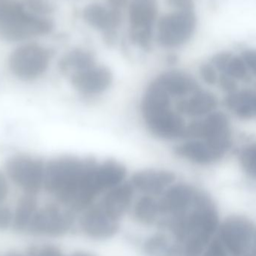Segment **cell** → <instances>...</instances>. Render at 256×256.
<instances>
[{"mask_svg":"<svg viewBox=\"0 0 256 256\" xmlns=\"http://www.w3.org/2000/svg\"><path fill=\"white\" fill-rule=\"evenodd\" d=\"M183 137L212 142L230 140L228 117L223 112H211L204 120L193 122L186 126Z\"/></svg>","mask_w":256,"mask_h":256,"instance_id":"obj_9","label":"cell"},{"mask_svg":"<svg viewBox=\"0 0 256 256\" xmlns=\"http://www.w3.org/2000/svg\"><path fill=\"white\" fill-rule=\"evenodd\" d=\"M9 192V185L3 173L0 172V203L4 201Z\"/></svg>","mask_w":256,"mask_h":256,"instance_id":"obj_39","label":"cell"},{"mask_svg":"<svg viewBox=\"0 0 256 256\" xmlns=\"http://www.w3.org/2000/svg\"><path fill=\"white\" fill-rule=\"evenodd\" d=\"M144 250L147 256H184L182 244L164 234L150 238L144 244Z\"/></svg>","mask_w":256,"mask_h":256,"instance_id":"obj_24","label":"cell"},{"mask_svg":"<svg viewBox=\"0 0 256 256\" xmlns=\"http://www.w3.org/2000/svg\"><path fill=\"white\" fill-rule=\"evenodd\" d=\"M217 99L212 93L198 90L189 98L177 104V110L189 116H204L213 112L217 106Z\"/></svg>","mask_w":256,"mask_h":256,"instance_id":"obj_19","label":"cell"},{"mask_svg":"<svg viewBox=\"0 0 256 256\" xmlns=\"http://www.w3.org/2000/svg\"><path fill=\"white\" fill-rule=\"evenodd\" d=\"M196 194V191L188 185L171 186L158 202L160 214L174 216L186 213L193 204Z\"/></svg>","mask_w":256,"mask_h":256,"instance_id":"obj_14","label":"cell"},{"mask_svg":"<svg viewBox=\"0 0 256 256\" xmlns=\"http://www.w3.org/2000/svg\"><path fill=\"white\" fill-rule=\"evenodd\" d=\"M54 27L51 18L30 13L22 2L0 0V40L24 43L51 34Z\"/></svg>","mask_w":256,"mask_h":256,"instance_id":"obj_1","label":"cell"},{"mask_svg":"<svg viewBox=\"0 0 256 256\" xmlns=\"http://www.w3.org/2000/svg\"><path fill=\"white\" fill-rule=\"evenodd\" d=\"M132 196L133 186L122 183L110 189L100 203L107 214L117 221L129 208Z\"/></svg>","mask_w":256,"mask_h":256,"instance_id":"obj_17","label":"cell"},{"mask_svg":"<svg viewBox=\"0 0 256 256\" xmlns=\"http://www.w3.org/2000/svg\"><path fill=\"white\" fill-rule=\"evenodd\" d=\"M170 104V96L160 86L153 82L147 88L143 98L141 110L143 115L145 116L159 110L169 108Z\"/></svg>","mask_w":256,"mask_h":256,"instance_id":"obj_26","label":"cell"},{"mask_svg":"<svg viewBox=\"0 0 256 256\" xmlns=\"http://www.w3.org/2000/svg\"><path fill=\"white\" fill-rule=\"evenodd\" d=\"M242 60L246 64L251 74L255 75L256 72V54L252 50L243 51L241 55Z\"/></svg>","mask_w":256,"mask_h":256,"instance_id":"obj_36","label":"cell"},{"mask_svg":"<svg viewBox=\"0 0 256 256\" xmlns=\"http://www.w3.org/2000/svg\"><path fill=\"white\" fill-rule=\"evenodd\" d=\"M174 173L165 170H147L135 173L132 185L147 194L158 195L163 192L175 180Z\"/></svg>","mask_w":256,"mask_h":256,"instance_id":"obj_16","label":"cell"},{"mask_svg":"<svg viewBox=\"0 0 256 256\" xmlns=\"http://www.w3.org/2000/svg\"><path fill=\"white\" fill-rule=\"evenodd\" d=\"M26 8L33 14L42 18H50L55 12V4L51 0H22Z\"/></svg>","mask_w":256,"mask_h":256,"instance_id":"obj_29","label":"cell"},{"mask_svg":"<svg viewBox=\"0 0 256 256\" xmlns=\"http://www.w3.org/2000/svg\"><path fill=\"white\" fill-rule=\"evenodd\" d=\"M219 72L234 80H247L250 76V72L243 62L241 57L231 54V56L225 62Z\"/></svg>","mask_w":256,"mask_h":256,"instance_id":"obj_28","label":"cell"},{"mask_svg":"<svg viewBox=\"0 0 256 256\" xmlns=\"http://www.w3.org/2000/svg\"><path fill=\"white\" fill-rule=\"evenodd\" d=\"M171 7L178 12H192L195 7L194 0H166Z\"/></svg>","mask_w":256,"mask_h":256,"instance_id":"obj_38","label":"cell"},{"mask_svg":"<svg viewBox=\"0 0 256 256\" xmlns=\"http://www.w3.org/2000/svg\"><path fill=\"white\" fill-rule=\"evenodd\" d=\"M196 24V16L192 12L177 10L164 15L158 22L157 42L165 48L181 46L191 38Z\"/></svg>","mask_w":256,"mask_h":256,"instance_id":"obj_6","label":"cell"},{"mask_svg":"<svg viewBox=\"0 0 256 256\" xmlns=\"http://www.w3.org/2000/svg\"><path fill=\"white\" fill-rule=\"evenodd\" d=\"M154 82L169 96L182 97L200 90L198 84L192 76L180 72L162 74Z\"/></svg>","mask_w":256,"mask_h":256,"instance_id":"obj_18","label":"cell"},{"mask_svg":"<svg viewBox=\"0 0 256 256\" xmlns=\"http://www.w3.org/2000/svg\"><path fill=\"white\" fill-rule=\"evenodd\" d=\"M72 256H93L91 255V254H88V252H75Z\"/></svg>","mask_w":256,"mask_h":256,"instance_id":"obj_41","label":"cell"},{"mask_svg":"<svg viewBox=\"0 0 256 256\" xmlns=\"http://www.w3.org/2000/svg\"><path fill=\"white\" fill-rule=\"evenodd\" d=\"M217 82H219L221 88L228 92V94L237 91V84L235 80L227 76V75L222 74L218 78Z\"/></svg>","mask_w":256,"mask_h":256,"instance_id":"obj_37","label":"cell"},{"mask_svg":"<svg viewBox=\"0 0 256 256\" xmlns=\"http://www.w3.org/2000/svg\"><path fill=\"white\" fill-rule=\"evenodd\" d=\"M45 162L28 155L12 156L6 164L11 180L26 194L36 195L43 188Z\"/></svg>","mask_w":256,"mask_h":256,"instance_id":"obj_5","label":"cell"},{"mask_svg":"<svg viewBox=\"0 0 256 256\" xmlns=\"http://www.w3.org/2000/svg\"><path fill=\"white\" fill-rule=\"evenodd\" d=\"M255 227L247 218L231 216L220 227V242L234 256H252L255 245Z\"/></svg>","mask_w":256,"mask_h":256,"instance_id":"obj_7","label":"cell"},{"mask_svg":"<svg viewBox=\"0 0 256 256\" xmlns=\"http://www.w3.org/2000/svg\"><path fill=\"white\" fill-rule=\"evenodd\" d=\"M95 162L70 156L54 158L45 164L43 188L69 207L84 176Z\"/></svg>","mask_w":256,"mask_h":256,"instance_id":"obj_2","label":"cell"},{"mask_svg":"<svg viewBox=\"0 0 256 256\" xmlns=\"http://www.w3.org/2000/svg\"><path fill=\"white\" fill-rule=\"evenodd\" d=\"M54 51L37 42L21 43L9 55L8 64L12 73L23 80L37 79L46 72Z\"/></svg>","mask_w":256,"mask_h":256,"instance_id":"obj_4","label":"cell"},{"mask_svg":"<svg viewBox=\"0 0 256 256\" xmlns=\"http://www.w3.org/2000/svg\"><path fill=\"white\" fill-rule=\"evenodd\" d=\"M133 1H140V0H133Z\"/></svg>","mask_w":256,"mask_h":256,"instance_id":"obj_43","label":"cell"},{"mask_svg":"<svg viewBox=\"0 0 256 256\" xmlns=\"http://www.w3.org/2000/svg\"><path fill=\"white\" fill-rule=\"evenodd\" d=\"M147 128L159 138L173 140L183 137L184 121L171 108L159 110L144 116Z\"/></svg>","mask_w":256,"mask_h":256,"instance_id":"obj_13","label":"cell"},{"mask_svg":"<svg viewBox=\"0 0 256 256\" xmlns=\"http://www.w3.org/2000/svg\"><path fill=\"white\" fill-rule=\"evenodd\" d=\"M95 64L96 58L93 52L83 48H75L60 58L58 68L63 74L70 76Z\"/></svg>","mask_w":256,"mask_h":256,"instance_id":"obj_22","label":"cell"},{"mask_svg":"<svg viewBox=\"0 0 256 256\" xmlns=\"http://www.w3.org/2000/svg\"><path fill=\"white\" fill-rule=\"evenodd\" d=\"M137 219L144 224H151L157 219L159 212V203L151 196L142 197L137 202L135 208Z\"/></svg>","mask_w":256,"mask_h":256,"instance_id":"obj_27","label":"cell"},{"mask_svg":"<svg viewBox=\"0 0 256 256\" xmlns=\"http://www.w3.org/2000/svg\"><path fill=\"white\" fill-rule=\"evenodd\" d=\"M193 210L187 214L184 256H201L219 224V216L210 198L197 192Z\"/></svg>","mask_w":256,"mask_h":256,"instance_id":"obj_3","label":"cell"},{"mask_svg":"<svg viewBox=\"0 0 256 256\" xmlns=\"http://www.w3.org/2000/svg\"><path fill=\"white\" fill-rule=\"evenodd\" d=\"M96 179L102 191L110 190L122 184L126 177V168L116 161H105L97 164Z\"/></svg>","mask_w":256,"mask_h":256,"instance_id":"obj_23","label":"cell"},{"mask_svg":"<svg viewBox=\"0 0 256 256\" xmlns=\"http://www.w3.org/2000/svg\"><path fill=\"white\" fill-rule=\"evenodd\" d=\"M200 74L204 82H207V84L213 85L217 82L219 76L213 64H207V63L201 64L200 67Z\"/></svg>","mask_w":256,"mask_h":256,"instance_id":"obj_32","label":"cell"},{"mask_svg":"<svg viewBox=\"0 0 256 256\" xmlns=\"http://www.w3.org/2000/svg\"><path fill=\"white\" fill-rule=\"evenodd\" d=\"M27 256H64L59 248L54 246H45L38 249L31 248Z\"/></svg>","mask_w":256,"mask_h":256,"instance_id":"obj_33","label":"cell"},{"mask_svg":"<svg viewBox=\"0 0 256 256\" xmlns=\"http://www.w3.org/2000/svg\"><path fill=\"white\" fill-rule=\"evenodd\" d=\"M158 16V4L156 0L133 1L129 6V18L131 28L154 27Z\"/></svg>","mask_w":256,"mask_h":256,"instance_id":"obj_21","label":"cell"},{"mask_svg":"<svg viewBox=\"0 0 256 256\" xmlns=\"http://www.w3.org/2000/svg\"><path fill=\"white\" fill-rule=\"evenodd\" d=\"M203 256H227L226 249L220 240H213Z\"/></svg>","mask_w":256,"mask_h":256,"instance_id":"obj_34","label":"cell"},{"mask_svg":"<svg viewBox=\"0 0 256 256\" xmlns=\"http://www.w3.org/2000/svg\"><path fill=\"white\" fill-rule=\"evenodd\" d=\"M82 16L90 26L104 32L115 30L123 21L122 10L110 8L99 3L87 4L83 10Z\"/></svg>","mask_w":256,"mask_h":256,"instance_id":"obj_15","label":"cell"},{"mask_svg":"<svg viewBox=\"0 0 256 256\" xmlns=\"http://www.w3.org/2000/svg\"><path fill=\"white\" fill-rule=\"evenodd\" d=\"M225 105L234 115L242 120H252L256 114L255 92L244 90L229 93L225 98Z\"/></svg>","mask_w":256,"mask_h":256,"instance_id":"obj_20","label":"cell"},{"mask_svg":"<svg viewBox=\"0 0 256 256\" xmlns=\"http://www.w3.org/2000/svg\"><path fill=\"white\" fill-rule=\"evenodd\" d=\"M229 148V146L219 143L192 140L177 146L175 153L195 164H210L220 160Z\"/></svg>","mask_w":256,"mask_h":256,"instance_id":"obj_11","label":"cell"},{"mask_svg":"<svg viewBox=\"0 0 256 256\" xmlns=\"http://www.w3.org/2000/svg\"><path fill=\"white\" fill-rule=\"evenodd\" d=\"M72 86L85 94H96L108 90L112 82L111 70L104 66H95L69 76Z\"/></svg>","mask_w":256,"mask_h":256,"instance_id":"obj_12","label":"cell"},{"mask_svg":"<svg viewBox=\"0 0 256 256\" xmlns=\"http://www.w3.org/2000/svg\"><path fill=\"white\" fill-rule=\"evenodd\" d=\"M81 230L89 237L106 239L112 237L118 230L117 221L107 214L101 203L89 206L80 219Z\"/></svg>","mask_w":256,"mask_h":256,"instance_id":"obj_10","label":"cell"},{"mask_svg":"<svg viewBox=\"0 0 256 256\" xmlns=\"http://www.w3.org/2000/svg\"><path fill=\"white\" fill-rule=\"evenodd\" d=\"M71 210H62L55 204L38 209L32 218L27 231L39 236H61L72 228L74 215Z\"/></svg>","mask_w":256,"mask_h":256,"instance_id":"obj_8","label":"cell"},{"mask_svg":"<svg viewBox=\"0 0 256 256\" xmlns=\"http://www.w3.org/2000/svg\"><path fill=\"white\" fill-rule=\"evenodd\" d=\"M38 210V202L33 194H26L20 198L13 214V225L17 231H27V227Z\"/></svg>","mask_w":256,"mask_h":256,"instance_id":"obj_25","label":"cell"},{"mask_svg":"<svg viewBox=\"0 0 256 256\" xmlns=\"http://www.w3.org/2000/svg\"><path fill=\"white\" fill-rule=\"evenodd\" d=\"M6 256H27L23 255V254H18V252H9V254H8Z\"/></svg>","mask_w":256,"mask_h":256,"instance_id":"obj_42","label":"cell"},{"mask_svg":"<svg viewBox=\"0 0 256 256\" xmlns=\"http://www.w3.org/2000/svg\"><path fill=\"white\" fill-rule=\"evenodd\" d=\"M13 224V214L6 206L0 204V230H6Z\"/></svg>","mask_w":256,"mask_h":256,"instance_id":"obj_35","label":"cell"},{"mask_svg":"<svg viewBox=\"0 0 256 256\" xmlns=\"http://www.w3.org/2000/svg\"><path fill=\"white\" fill-rule=\"evenodd\" d=\"M240 161L243 170L250 177L256 176L255 144H249L242 149L240 153Z\"/></svg>","mask_w":256,"mask_h":256,"instance_id":"obj_30","label":"cell"},{"mask_svg":"<svg viewBox=\"0 0 256 256\" xmlns=\"http://www.w3.org/2000/svg\"><path fill=\"white\" fill-rule=\"evenodd\" d=\"M130 39L135 44L143 49L149 50L153 37V27L130 28Z\"/></svg>","mask_w":256,"mask_h":256,"instance_id":"obj_31","label":"cell"},{"mask_svg":"<svg viewBox=\"0 0 256 256\" xmlns=\"http://www.w3.org/2000/svg\"><path fill=\"white\" fill-rule=\"evenodd\" d=\"M110 8L122 10L128 6V0H108Z\"/></svg>","mask_w":256,"mask_h":256,"instance_id":"obj_40","label":"cell"}]
</instances>
